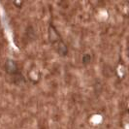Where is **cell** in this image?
Segmentation results:
<instances>
[{
    "label": "cell",
    "mask_w": 129,
    "mask_h": 129,
    "mask_svg": "<svg viewBox=\"0 0 129 129\" xmlns=\"http://www.w3.org/2000/svg\"><path fill=\"white\" fill-rule=\"evenodd\" d=\"M54 50H55V52H57L58 55H60V56H62V57H64V56H66V55L68 54V47L65 44L63 39L60 40L59 42H57V43L54 45Z\"/></svg>",
    "instance_id": "3957f363"
},
{
    "label": "cell",
    "mask_w": 129,
    "mask_h": 129,
    "mask_svg": "<svg viewBox=\"0 0 129 129\" xmlns=\"http://www.w3.org/2000/svg\"><path fill=\"white\" fill-rule=\"evenodd\" d=\"M48 38H49V41L52 45H55L57 42H59L60 40H62L61 38V35L59 34V32L57 31L56 27L52 24V22L50 23L49 25V28H48Z\"/></svg>",
    "instance_id": "7a4b0ae2"
},
{
    "label": "cell",
    "mask_w": 129,
    "mask_h": 129,
    "mask_svg": "<svg viewBox=\"0 0 129 129\" xmlns=\"http://www.w3.org/2000/svg\"><path fill=\"white\" fill-rule=\"evenodd\" d=\"M92 54L90 53H84V55H83V58H82V62H83V64L84 65H88L91 63V61H92Z\"/></svg>",
    "instance_id": "277c9868"
},
{
    "label": "cell",
    "mask_w": 129,
    "mask_h": 129,
    "mask_svg": "<svg viewBox=\"0 0 129 129\" xmlns=\"http://www.w3.org/2000/svg\"><path fill=\"white\" fill-rule=\"evenodd\" d=\"M4 71L6 72L8 75L12 76L13 78H16L19 76V75H21V72L19 70L18 63L15 60L11 59V58H8V59L5 60V62H4Z\"/></svg>",
    "instance_id": "6da1fadb"
}]
</instances>
